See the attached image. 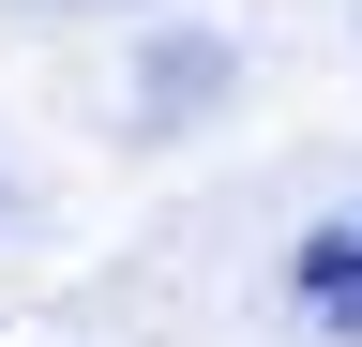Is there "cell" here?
<instances>
[{"label": "cell", "instance_id": "cell-1", "mask_svg": "<svg viewBox=\"0 0 362 347\" xmlns=\"http://www.w3.org/2000/svg\"><path fill=\"white\" fill-rule=\"evenodd\" d=\"M287 302H302L332 347H362V211H347V227H317V242L287 257Z\"/></svg>", "mask_w": 362, "mask_h": 347}]
</instances>
